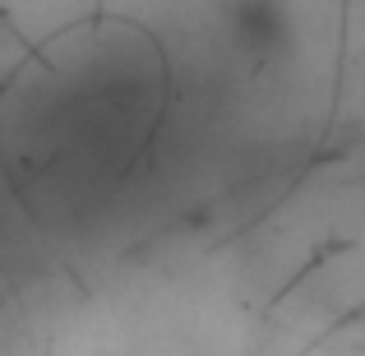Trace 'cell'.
I'll return each mask as SVG.
<instances>
[{
    "instance_id": "obj_1",
    "label": "cell",
    "mask_w": 365,
    "mask_h": 356,
    "mask_svg": "<svg viewBox=\"0 0 365 356\" xmlns=\"http://www.w3.org/2000/svg\"><path fill=\"white\" fill-rule=\"evenodd\" d=\"M227 24H232L236 46L245 56H255V61H277V56H287L296 46L292 14L277 0H232Z\"/></svg>"
}]
</instances>
